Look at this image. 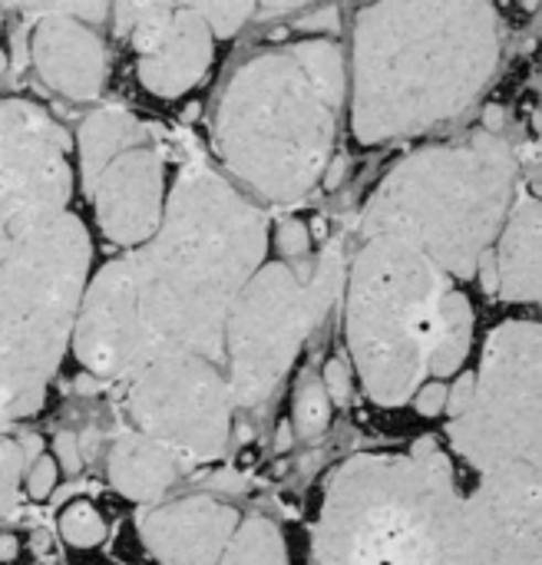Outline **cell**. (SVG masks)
Instances as JSON below:
<instances>
[{
    "mask_svg": "<svg viewBox=\"0 0 542 565\" xmlns=\"http://www.w3.org/2000/svg\"><path fill=\"white\" fill-rule=\"evenodd\" d=\"M30 60L36 76L63 99H96L106 79V43L79 17L46 13L30 30Z\"/></svg>",
    "mask_w": 542,
    "mask_h": 565,
    "instance_id": "cell-14",
    "label": "cell"
},
{
    "mask_svg": "<svg viewBox=\"0 0 542 565\" xmlns=\"http://www.w3.org/2000/svg\"><path fill=\"white\" fill-rule=\"evenodd\" d=\"M53 460H60L66 473H76L83 467V454H79V444H76L73 434H60L56 437V457Z\"/></svg>",
    "mask_w": 542,
    "mask_h": 565,
    "instance_id": "cell-27",
    "label": "cell"
},
{
    "mask_svg": "<svg viewBox=\"0 0 542 565\" xmlns=\"http://www.w3.org/2000/svg\"><path fill=\"white\" fill-rule=\"evenodd\" d=\"M126 43L136 50V76L146 93L179 99L192 93L215 60L219 36L195 10H169L132 30Z\"/></svg>",
    "mask_w": 542,
    "mask_h": 565,
    "instance_id": "cell-12",
    "label": "cell"
},
{
    "mask_svg": "<svg viewBox=\"0 0 542 565\" xmlns=\"http://www.w3.org/2000/svg\"><path fill=\"white\" fill-rule=\"evenodd\" d=\"M487 291L510 305H536L542 288L540 271V202L536 195H520L490 248L480 262Z\"/></svg>",
    "mask_w": 542,
    "mask_h": 565,
    "instance_id": "cell-15",
    "label": "cell"
},
{
    "mask_svg": "<svg viewBox=\"0 0 542 565\" xmlns=\"http://www.w3.org/2000/svg\"><path fill=\"white\" fill-rule=\"evenodd\" d=\"M3 3H7V0H0V20H3Z\"/></svg>",
    "mask_w": 542,
    "mask_h": 565,
    "instance_id": "cell-31",
    "label": "cell"
},
{
    "mask_svg": "<svg viewBox=\"0 0 542 565\" xmlns=\"http://www.w3.org/2000/svg\"><path fill=\"white\" fill-rule=\"evenodd\" d=\"M3 73H7V50L0 46V76H3Z\"/></svg>",
    "mask_w": 542,
    "mask_h": 565,
    "instance_id": "cell-29",
    "label": "cell"
},
{
    "mask_svg": "<svg viewBox=\"0 0 542 565\" xmlns=\"http://www.w3.org/2000/svg\"><path fill=\"white\" fill-rule=\"evenodd\" d=\"M470 341H474V305L464 291L450 288L444 301L440 338H437L434 361H431V381H450L467 364Z\"/></svg>",
    "mask_w": 542,
    "mask_h": 565,
    "instance_id": "cell-18",
    "label": "cell"
},
{
    "mask_svg": "<svg viewBox=\"0 0 542 565\" xmlns=\"http://www.w3.org/2000/svg\"><path fill=\"white\" fill-rule=\"evenodd\" d=\"M542 477L457 483L437 440L358 454L328 480L315 565H542Z\"/></svg>",
    "mask_w": 542,
    "mask_h": 565,
    "instance_id": "cell-3",
    "label": "cell"
},
{
    "mask_svg": "<svg viewBox=\"0 0 542 565\" xmlns=\"http://www.w3.org/2000/svg\"><path fill=\"white\" fill-rule=\"evenodd\" d=\"M331 424V401L321 387L318 377L305 381L298 397H295V414H291V427L301 440H315L328 430Z\"/></svg>",
    "mask_w": 542,
    "mask_h": 565,
    "instance_id": "cell-21",
    "label": "cell"
},
{
    "mask_svg": "<svg viewBox=\"0 0 542 565\" xmlns=\"http://www.w3.org/2000/svg\"><path fill=\"white\" fill-rule=\"evenodd\" d=\"M185 467L189 463L176 450L132 427L123 430L109 450V483L136 503H156L169 487H176Z\"/></svg>",
    "mask_w": 542,
    "mask_h": 565,
    "instance_id": "cell-16",
    "label": "cell"
},
{
    "mask_svg": "<svg viewBox=\"0 0 542 565\" xmlns=\"http://www.w3.org/2000/svg\"><path fill=\"white\" fill-rule=\"evenodd\" d=\"M60 533H63V540H66L70 546H76V550H93V546H99V543L106 540V523H103V516L96 513L93 503L76 500V503H70V507L60 513Z\"/></svg>",
    "mask_w": 542,
    "mask_h": 565,
    "instance_id": "cell-22",
    "label": "cell"
},
{
    "mask_svg": "<svg viewBox=\"0 0 542 565\" xmlns=\"http://www.w3.org/2000/svg\"><path fill=\"white\" fill-rule=\"evenodd\" d=\"M520 199V156L500 132H470L401 159L361 212V238L387 235L450 278H474Z\"/></svg>",
    "mask_w": 542,
    "mask_h": 565,
    "instance_id": "cell-6",
    "label": "cell"
},
{
    "mask_svg": "<svg viewBox=\"0 0 542 565\" xmlns=\"http://www.w3.org/2000/svg\"><path fill=\"white\" fill-rule=\"evenodd\" d=\"M238 510L215 497H182L172 503H149L139 513V536L159 565H219Z\"/></svg>",
    "mask_w": 542,
    "mask_h": 565,
    "instance_id": "cell-13",
    "label": "cell"
},
{
    "mask_svg": "<svg viewBox=\"0 0 542 565\" xmlns=\"http://www.w3.org/2000/svg\"><path fill=\"white\" fill-rule=\"evenodd\" d=\"M219 565H288L285 536L268 516H242Z\"/></svg>",
    "mask_w": 542,
    "mask_h": 565,
    "instance_id": "cell-19",
    "label": "cell"
},
{
    "mask_svg": "<svg viewBox=\"0 0 542 565\" xmlns=\"http://www.w3.org/2000/svg\"><path fill=\"white\" fill-rule=\"evenodd\" d=\"M56 477H60V470L50 454H40L36 460H30V467L23 473V487H26L30 500H46L56 487Z\"/></svg>",
    "mask_w": 542,
    "mask_h": 565,
    "instance_id": "cell-25",
    "label": "cell"
},
{
    "mask_svg": "<svg viewBox=\"0 0 542 565\" xmlns=\"http://www.w3.org/2000/svg\"><path fill=\"white\" fill-rule=\"evenodd\" d=\"M321 387H325L331 407H348V401H351V394H354V374H351V367H348L341 358H331V361L325 364Z\"/></svg>",
    "mask_w": 542,
    "mask_h": 565,
    "instance_id": "cell-24",
    "label": "cell"
},
{
    "mask_svg": "<svg viewBox=\"0 0 542 565\" xmlns=\"http://www.w3.org/2000/svg\"><path fill=\"white\" fill-rule=\"evenodd\" d=\"M43 454V444L36 437H10L0 427V520L10 516L20 503V487L30 460Z\"/></svg>",
    "mask_w": 542,
    "mask_h": 565,
    "instance_id": "cell-20",
    "label": "cell"
},
{
    "mask_svg": "<svg viewBox=\"0 0 542 565\" xmlns=\"http://www.w3.org/2000/svg\"><path fill=\"white\" fill-rule=\"evenodd\" d=\"M275 245L281 252V262H308V252H311V232L305 222L298 218H288L278 225L275 232Z\"/></svg>",
    "mask_w": 542,
    "mask_h": 565,
    "instance_id": "cell-23",
    "label": "cell"
},
{
    "mask_svg": "<svg viewBox=\"0 0 542 565\" xmlns=\"http://www.w3.org/2000/svg\"><path fill=\"white\" fill-rule=\"evenodd\" d=\"M361 3H371V0H361Z\"/></svg>",
    "mask_w": 542,
    "mask_h": 565,
    "instance_id": "cell-32",
    "label": "cell"
},
{
    "mask_svg": "<svg viewBox=\"0 0 542 565\" xmlns=\"http://www.w3.org/2000/svg\"><path fill=\"white\" fill-rule=\"evenodd\" d=\"M341 248L308 262H262L235 295L225 334L222 371L235 411H258L291 371L308 334L328 318L344 288Z\"/></svg>",
    "mask_w": 542,
    "mask_h": 565,
    "instance_id": "cell-8",
    "label": "cell"
},
{
    "mask_svg": "<svg viewBox=\"0 0 542 565\" xmlns=\"http://www.w3.org/2000/svg\"><path fill=\"white\" fill-rule=\"evenodd\" d=\"M493 0H371L358 13L348 119L361 146L460 119L500 66Z\"/></svg>",
    "mask_w": 542,
    "mask_h": 565,
    "instance_id": "cell-4",
    "label": "cell"
},
{
    "mask_svg": "<svg viewBox=\"0 0 542 565\" xmlns=\"http://www.w3.org/2000/svg\"><path fill=\"white\" fill-rule=\"evenodd\" d=\"M447 381H424L417 391H414V407L424 414V417H434V414H440L444 407H447Z\"/></svg>",
    "mask_w": 542,
    "mask_h": 565,
    "instance_id": "cell-26",
    "label": "cell"
},
{
    "mask_svg": "<svg viewBox=\"0 0 542 565\" xmlns=\"http://www.w3.org/2000/svg\"><path fill=\"white\" fill-rule=\"evenodd\" d=\"M70 156L50 109L0 96V427L43 407L93 275Z\"/></svg>",
    "mask_w": 542,
    "mask_h": 565,
    "instance_id": "cell-2",
    "label": "cell"
},
{
    "mask_svg": "<svg viewBox=\"0 0 542 565\" xmlns=\"http://www.w3.org/2000/svg\"><path fill=\"white\" fill-rule=\"evenodd\" d=\"M265 212L205 162L179 172L159 228L89 275L70 348L103 381L166 354L222 364L225 318L268 255Z\"/></svg>",
    "mask_w": 542,
    "mask_h": 565,
    "instance_id": "cell-1",
    "label": "cell"
},
{
    "mask_svg": "<svg viewBox=\"0 0 542 565\" xmlns=\"http://www.w3.org/2000/svg\"><path fill=\"white\" fill-rule=\"evenodd\" d=\"M344 106L348 63L334 40L311 36L255 53L219 96L215 152L252 195L295 205L325 179Z\"/></svg>",
    "mask_w": 542,
    "mask_h": 565,
    "instance_id": "cell-5",
    "label": "cell"
},
{
    "mask_svg": "<svg viewBox=\"0 0 542 565\" xmlns=\"http://www.w3.org/2000/svg\"><path fill=\"white\" fill-rule=\"evenodd\" d=\"M447 434L480 480L542 477L540 324L507 321L483 351L480 371L447 391Z\"/></svg>",
    "mask_w": 542,
    "mask_h": 565,
    "instance_id": "cell-9",
    "label": "cell"
},
{
    "mask_svg": "<svg viewBox=\"0 0 542 565\" xmlns=\"http://www.w3.org/2000/svg\"><path fill=\"white\" fill-rule=\"evenodd\" d=\"M13 3H20L33 17L66 13V17H79L86 23L109 20L116 36L126 40L132 30L152 23L156 17H162L169 10H185L189 0H13Z\"/></svg>",
    "mask_w": 542,
    "mask_h": 565,
    "instance_id": "cell-17",
    "label": "cell"
},
{
    "mask_svg": "<svg viewBox=\"0 0 542 565\" xmlns=\"http://www.w3.org/2000/svg\"><path fill=\"white\" fill-rule=\"evenodd\" d=\"M454 278L424 252L387 235L361 238L344 271V331L368 397L401 407L431 381L444 301Z\"/></svg>",
    "mask_w": 542,
    "mask_h": 565,
    "instance_id": "cell-7",
    "label": "cell"
},
{
    "mask_svg": "<svg viewBox=\"0 0 542 565\" xmlns=\"http://www.w3.org/2000/svg\"><path fill=\"white\" fill-rule=\"evenodd\" d=\"M76 159L99 232L119 245H142L162 222L169 182L152 129L123 109H96L76 129Z\"/></svg>",
    "mask_w": 542,
    "mask_h": 565,
    "instance_id": "cell-10",
    "label": "cell"
},
{
    "mask_svg": "<svg viewBox=\"0 0 542 565\" xmlns=\"http://www.w3.org/2000/svg\"><path fill=\"white\" fill-rule=\"evenodd\" d=\"M17 556V540L13 536H0V563Z\"/></svg>",
    "mask_w": 542,
    "mask_h": 565,
    "instance_id": "cell-28",
    "label": "cell"
},
{
    "mask_svg": "<svg viewBox=\"0 0 542 565\" xmlns=\"http://www.w3.org/2000/svg\"><path fill=\"white\" fill-rule=\"evenodd\" d=\"M132 430L176 450L185 463L219 460L232 440L235 404L219 361L166 354L139 364L123 381Z\"/></svg>",
    "mask_w": 542,
    "mask_h": 565,
    "instance_id": "cell-11",
    "label": "cell"
},
{
    "mask_svg": "<svg viewBox=\"0 0 542 565\" xmlns=\"http://www.w3.org/2000/svg\"><path fill=\"white\" fill-rule=\"evenodd\" d=\"M520 3H523V7H530V10H536V3H540V0H520Z\"/></svg>",
    "mask_w": 542,
    "mask_h": 565,
    "instance_id": "cell-30",
    "label": "cell"
}]
</instances>
